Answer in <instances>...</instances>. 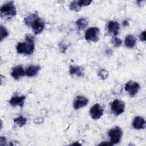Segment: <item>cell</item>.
Returning a JSON list of instances; mask_svg holds the SVG:
<instances>
[{
	"label": "cell",
	"instance_id": "cell-1",
	"mask_svg": "<svg viewBox=\"0 0 146 146\" xmlns=\"http://www.w3.org/2000/svg\"><path fill=\"white\" fill-rule=\"evenodd\" d=\"M25 23L28 26H31L34 33L38 34L40 33L44 28V22L39 17L37 14L34 13L26 18Z\"/></svg>",
	"mask_w": 146,
	"mask_h": 146
},
{
	"label": "cell",
	"instance_id": "cell-2",
	"mask_svg": "<svg viewBox=\"0 0 146 146\" xmlns=\"http://www.w3.org/2000/svg\"><path fill=\"white\" fill-rule=\"evenodd\" d=\"M34 36L27 34L26 36L25 41L23 42H19L17 45V51L19 54L31 55L33 53L35 46L34 43Z\"/></svg>",
	"mask_w": 146,
	"mask_h": 146
},
{
	"label": "cell",
	"instance_id": "cell-3",
	"mask_svg": "<svg viewBox=\"0 0 146 146\" xmlns=\"http://www.w3.org/2000/svg\"><path fill=\"white\" fill-rule=\"evenodd\" d=\"M1 17L2 19H10L14 17L16 14V9L13 1L7 2L2 5L0 10Z\"/></svg>",
	"mask_w": 146,
	"mask_h": 146
},
{
	"label": "cell",
	"instance_id": "cell-4",
	"mask_svg": "<svg viewBox=\"0 0 146 146\" xmlns=\"http://www.w3.org/2000/svg\"><path fill=\"white\" fill-rule=\"evenodd\" d=\"M123 131L121 129L117 126H116L110 130L108 132V136L110 137V143L113 144L118 143L122 137Z\"/></svg>",
	"mask_w": 146,
	"mask_h": 146
},
{
	"label": "cell",
	"instance_id": "cell-5",
	"mask_svg": "<svg viewBox=\"0 0 146 146\" xmlns=\"http://www.w3.org/2000/svg\"><path fill=\"white\" fill-rule=\"evenodd\" d=\"M99 34L100 30L98 27H91L86 31L84 38L87 41L96 42L99 39Z\"/></svg>",
	"mask_w": 146,
	"mask_h": 146
},
{
	"label": "cell",
	"instance_id": "cell-6",
	"mask_svg": "<svg viewBox=\"0 0 146 146\" xmlns=\"http://www.w3.org/2000/svg\"><path fill=\"white\" fill-rule=\"evenodd\" d=\"M125 103L118 99H115L111 103V109L113 113L116 116L121 114L124 111Z\"/></svg>",
	"mask_w": 146,
	"mask_h": 146
},
{
	"label": "cell",
	"instance_id": "cell-7",
	"mask_svg": "<svg viewBox=\"0 0 146 146\" xmlns=\"http://www.w3.org/2000/svg\"><path fill=\"white\" fill-rule=\"evenodd\" d=\"M103 107L99 104H95L90 109V116L94 120L99 119L103 116Z\"/></svg>",
	"mask_w": 146,
	"mask_h": 146
},
{
	"label": "cell",
	"instance_id": "cell-8",
	"mask_svg": "<svg viewBox=\"0 0 146 146\" xmlns=\"http://www.w3.org/2000/svg\"><path fill=\"white\" fill-rule=\"evenodd\" d=\"M124 88L125 90L129 93L130 96H134L139 92L140 86L135 82L129 81L125 84Z\"/></svg>",
	"mask_w": 146,
	"mask_h": 146
},
{
	"label": "cell",
	"instance_id": "cell-9",
	"mask_svg": "<svg viewBox=\"0 0 146 146\" xmlns=\"http://www.w3.org/2000/svg\"><path fill=\"white\" fill-rule=\"evenodd\" d=\"M92 2L91 0H80V1H74L70 3V9L71 10L78 11L80 10V7L83 6H87L90 5Z\"/></svg>",
	"mask_w": 146,
	"mask_h": 146
},
{
	"label": "cell",
	"instance_id": "cell-10",
	"mask_svg": "<svg viewBox=\"0 0 146 146\" xmlns=\"http://www.w3.org/2000/svg\"><path fill=\"white\" fill-rule=\"evenodd\" d=\"M88 103V100L84 96L82 95L77 96L74 99L73 106L75 110L80 109L86 106Z\"/></svg>",
	"mask_w": 146,
	"mask_h": 146
},
{
	"label": "cell",
	"instance_id": "cell-11",
	"mask_svg": "<svg viewBox=\"0 0 146 146\" xmlns=\"http://www.w3.org/2000/svg\"><path fill=\"white\" fill-rule=\"evenodd\" d=\"M120 25L116 21H110L107 25V31L113 36H116L118 34Z\"/></svg>",
	"mask_w": 146,
	"mask_h": 146
},
{
	"label": "cell",
	"instance_id": "cell-12",
	"mask_svg": "<svg viewBox=\"0 0 146 146\" xmlns=\"http://www.w3.org/2000/svg\"><path fill=\"white\" fill-rule=\"evenodd\" d=\"M26 97L25 96H13L9 100V103L11 106H19L21 108L23 107Z\"/></svg>",
	"mask_w": 146,
	"mask_h": 146
},
{
	"label": "cell",
	"instance_id": "cell-13",
	"mask_svg": "<svg viewBox=\"0 0 146 146\" xmlns=\"http://www.w3.org/2000/svg\"><path fill=\"white\" fill-rule=\"evenodd\" d=\"M11 75L15 79H18L25 75V71L21 66H17L12 69Z\"/></svg>",
	"mask_w": 146,
	"mask_h": 146
},
{
	"label": "cell",
	"instance_id": "cell-14",
	"mask_svg": "<svg viewBox=\"0 0 146 146\" xmlns=\"http://www.w3.org/2000/svg\"><path fill=\"white\" fill-rule=\"evenodd\" d=\"M145 122L144 119L140 116H136L134 118L132 125L136 129H140L145 128Z\"/></svg>",
	"mask_w": 146,
	"mask_h": 146
},
{
	"label": "cell",
	"instance_id": "cell-15",
	"mask_svg": "<svg viewBox=\"0 0 146 146\" xmlns=\"http://www.w3.org/2000/svg\"><path fill=\"white\" fill-rule=\"evenodd\" d=\"M40 69V67L39 66H30L26 68L25 75L29 77L35 76L37 75Z\"/></svg>",
	"mask_w": 146,
	"mask_h": 146
},
{
	"label": "cell",
	"instance_id": "cell-16",
	"mask_svg": "<svg viewBox=\"0 0 146 146\" xmlns=\"http://www.w3.org/2000/svg\"><path fill=\"white\" fill-rule=\"evenodd\" d=\"M136 42V38L132 35H128L126 36L124 40V44L125 46L129 48H132L135 47Z\"/></svg>",
	"mask_w": 146,
	"mask_h": 146
},
{
	"label": "cell",
	"instance_id": "cell-17",
	"mask_svg": "<svg viewBox=\"0 0 146 146\" xmlns=\"http://www.w3.org/2000/svg\"><path fill=\"white\" fill-rule=\"evenodd\" d=\"M69 72L71 75H75L78 77H82L84 74L82 68L79 66H70Z\"/></svg>",
	"mask_w": 146,
	"mask_h": 146
},
{
	"label": "cell",
	"instance_id": "cell-18",
	"mask_svg": "<svg viewBox=\"0 0 146 146\" xmlns=\"http://www.w3.org/2000/svg\"><path fill=\"white\" fill-rule=\"evenodd\" d=\"M13 120L14 123L20 127H22L23 125H25L27 122V119L23 116H19L18 117L14 119Z\"/></svg>",
	"mask_w": 146,
	"mask_h": 146
},
{
	"label": "cell",
	"instance_id": "cell-19",
	"mask_svg": "<svg viewBox=\"0 0 146 146\" xmlns=\"http://www.w3.org/2000/svg\"><path fill=\"white\" fill-rule=\"evenodd\" d=\"M76 25L79 30H83L88 25V21L86 18H80L76 21Z\"/></svg>",
	"mask_w": 146,
	"mask_h": 146
},
{
	"label": "cell",
	"instance_id": "cell-20",
	"mask_svg": "<svg viewBox=\"0 0 146 146\" xmlns=\"http://www.w3.org/2000/svg\"><path fill=\"white\" fill-rule=\"evenodd\" d=\"M0 33H1V35H0V40L1 41H2L3 39H5V38H6L9 35L8 31L5 28V27L3 26L2 25H1V26H0Z\"/></svg>",
	"mask_w": 146,
	"mask_h": 146
},
{
	"label": "cell",
	"instance_id": "cell-21",
	"mask_svg": "<svg viewBox=\"0 0 146 146\" xmlns=\"http://www.w3.org/2000/svg\"><path fill=\"white\" fill-rule=\"evenodd\" d=\"M98 75L101 78V79H106L108 76V73L105 70H100L98 73Z\"/></svg>",
	"mask_w": 146,
	"mask_h": 146
},
{
	"label": "cell",
	"instance_id": "cell-22",
	"mask_svg": "<svg viewBox=\"0 0 146 146\" xmlns=\"http://www.w3.org/2000/svg\"><path fill=\"white\" fill-rule=\"evenodd\" d=\"M121 42H122L120 38H117V37L114 38V39L112 41V43L113 45L115 47H119V46H120L121 44Z\"/></svg>",
	"mask_w": 146,
	"mask_h": 146
},
{
	"label": "cell",
	"instance_id": "cell-23",
	"mask_svg": "<svg viewBox=\"0 0 146 146\" xmlns=\"http://www.w3.org/2000/svg\"><path fill=\"white\" fill-rule=\"evenodd\" d=\"M145 31H143L139 35V38L140 39L141 41H143V42H145Z\"/></svg>",
	"mask_w": 146,
	"mask_h": 146
},
{
	"label": "cell",
	"instance_id": "cell-24",
	"mask_svg": "<svg viewBox=\"0 0 146 146\" xmlns=\"http://www.w3.org/2000/svg\"><path fill=\"white\" fill-rule=\"evenodd\" d=\"M6 138L3 137V136H1L0 137V145H4L6 144Z\"/></svg>",
	"mask_w": 146,
	"mask_h": 146
},
{
	"label": "cell",
	"instance_id": "cell-25",
	"mask_svg": "<svg viewBox=\"0 0 146 146\" xmlns=\"http://www.w3.org/2000/svg\"><path fill=\"white\" fill-rule=\"evenodd\" d=\"M99 145H112V144L109 142V143H107V142H105V143H100Z\"/></svg>",
	"mask_w": 146,
	"mask_h": 146
},
{
	"label": "cell",
	"instance_id": "cell-26",
	"mask_svg": "<svg viewBox=\"0 0 146 146\" xmlns=\"http://www.w3.org/2000/svg\"><path fill=\"white\" fill-rule=\"evenodd\" d=\"M123 25L124 26H127L128 25V22L127 21H124L123 22Z\"/></svg>",
	"mask_w": 146,
	"mask_h": 146
},
{
	"label": "cell",
	"instance_id": "cell-27",
	"mask_svg": "<svg viewBox=\"0 0 146 146\" xmlns=\"http://www.w3.org/2000/svg\"><path fill=\"white\" fill-rule=\"evenodd\" d=\"M72 145H81V144L79 143H74L73 144H72Z\"/></svg>",
	"mask_w": 146,
	"mask_h": 146
}]
</instances>
